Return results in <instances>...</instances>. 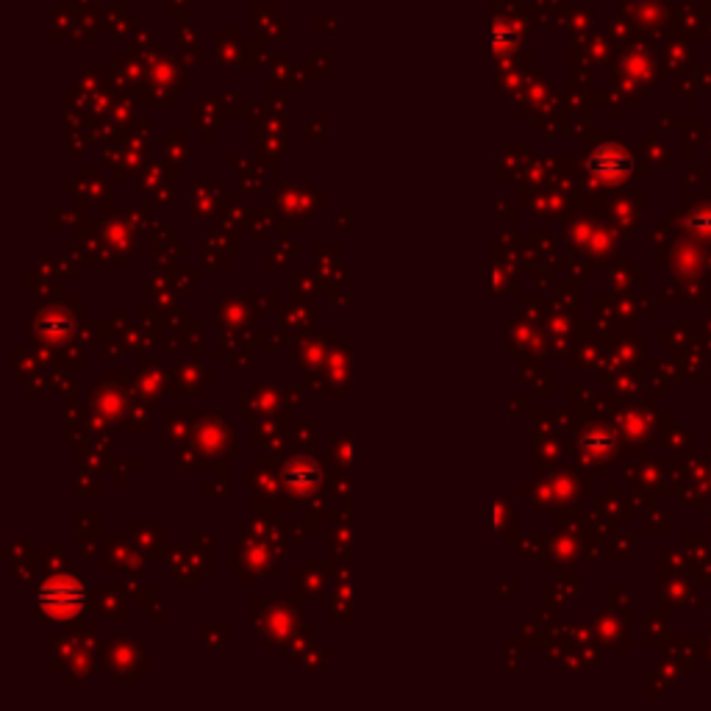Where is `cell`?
I'll return each mask as SVG.
<instances>
[{"label":"cell","instance_id":"cell-1","mask_svg":"<svg viewBox=\"0 0 711 711\" xmlns=\"http://www.w3.org/2000/svg\"><path fill=\"white\" fill-rule=\"evenodd\" d=\"M42 609L50 614H73L84 603V589L78 587L70 578H56L42 587L39 592Z\"/></svg>","mask_w":711,"mask_h":711}]
</instances>
